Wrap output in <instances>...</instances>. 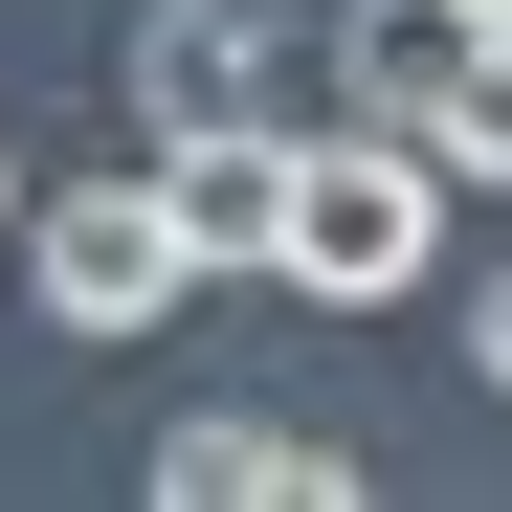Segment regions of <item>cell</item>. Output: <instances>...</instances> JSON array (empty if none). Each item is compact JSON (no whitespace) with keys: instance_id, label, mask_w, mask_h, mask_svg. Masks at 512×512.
<instances>
[{"instance_id":"obj_4","label":"cell","mask_w":512,"mask_h":512,"mask_svg":"<svg viewBox=\"0 0 512 512\" xmlns=\"http://www.w3.org/2000/svg\"><path fill=\"white\" fill-rule=\"evenodd\" d=\"M134 490L156 512H357V446H312V423H268V401H179Z\"/></svg>"},{"instance_id":"obj_1","label":"cell","mask_w":512,"mask_h":512,"mask_svg":"<svg viewBox=\"0 0 512 512\" xmlns=\"http://www.w3.org/2000/svg\"><path fill=\"white\" fill-rule=\"evenodd\" d=\"M446 156H423L401 112H334V134H290V290L312 312H401V290H446Z\"/></svg>"},{"instance_id":"obj_3","label":"cell","mask_w":512,"mask_h":512,"mask_svg":"<svg viewBox=\"0 0 512 512\" xmlns=\"http://www.w3.org/2000/svg\"><path fill=\"white\" fill-rule=\"evenodd\" d=\"M156 201H179L201 290H290V112H179L156 134Z\"/></svg>"},{"instance_id":"obj_2","label":"cell","mask_w":512,"mask_h":512,"mask_svg":"<svg viewBox=\"0 0 512 512\" xmlns=\"http://www.w3.org/2000/svg\"><path fill=\"white\" fill-rule=\"evenodd\" d=\"M23 290H45V334H156V312L201 290V245H179V201H156V156H134V179L23 201Z\"/></svg>"},{"instance_id":"obj_7","label":"cell","mask_w":512,"mask_h":512,"mask_svg":"<svg viewBox=\"0 0 512 512\" xmlns=\"http://www.w3.org/2000/svg\"><path fill=\"white\" fill-rule=\"evenodd\" d=\"M423 156H446V179H512V23H490V67H468V90L423 112Z\"/></svg>"},{"instance_id":"obj_5","label":"cell","mask_w":512,"mask_h":512,"mask_svg":"<svg viewBox=\"0 0 512 512\" xmlns=\"http://www.w3.org/2000/svg\"><path fill=\"white\" fill-rule=\"evenodd\" d=\"M268 67H290V0H156L134 23V112L179 134V112H268Z\"/></svg>"},{"instance_id":"obj_6","label":"cell","mask_w":512,"mask_h":512,"mask_svg":"<svg viewBox=\"0 0 512 512\" xmlns=\"http://www.w3.org/2000/svg\"><path fill=\"white\" fill-rule=\"evenodd\" d=\"M468 67H490V0H357V23H334V112H401L423 134Z\"/></svg>"},{"instance_id":"obj_10","label":"cell","mask_w":512,"mask_h":512,"mask_svg":"<svg viewBox=\"0 0 512 512\" xmlns=\"http://www.w3.org/2000/svg\"><path fill=\"white\" fill-rule=\"evenodd\" d=\"M490 23H512V0H490Z\"/></svg>"},{"instance_id":"obj_9","label":"cell","mask_w":512,"mask_h":512,"mask_svg":"<svg viewBox=\"0 0 512 512\" xmlns=\"http://www.w3.org/2000/svg\"><path fill=\"white\" fill-rule=\"evenodd\" d=\"M0 245H23V179H0Z\"/></svg>"},{"instance_id":"obj_8","label":"cell","mask_w":512,"mask_h":512,"mask_svg":"<svg viewBox=\"0 0 512 512\" xmlns=\"http://www.w3.org/2000/svg\"><path fill=\"white\" fill-rule=\"evenodd\" d=\"M468 379H490V401H512V268H490V290H468Z\"/></svg>"}]
</instances>
